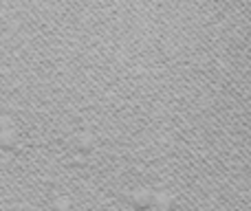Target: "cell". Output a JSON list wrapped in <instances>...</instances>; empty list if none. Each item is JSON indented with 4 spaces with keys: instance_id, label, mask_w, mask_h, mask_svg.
I'll return each mask as SVG.
<instances>
[{
    "instance_id": "obj_4",
    "label": "cell",
    "mask_w": 251,
    "mask_h": 211,
    "mask_svg": "<svg viewBox=\"0 0 251 211\" xmlns=\"http://www.w3.org/2000/svg\"><path fill=\"white\" fill-rule=\"evenodd\" d=\"M150 211H174V196L168 191H156Z\"/></svg>"
},
{
    "instance_id": "obj_2",
    "label": "cell",
    "mask_w": 251,
    "mask_h": 211,
    "mask_svg": "<svg viewBox=\"0 0 251 211\" xmlns=\"http://www.w3.org/2000/svg\"><path fill=\"white\" fill-rule=\"evenodd\" d=\"M20 137H18V130L11 121H2L0 123V147L2 150H13L18 145Z\"/></svg>"
},
{
    "instance_id": "obj_5",
    "label": "cell",
    "mask_w": 251,
    "mask_h": 211,
    "mask_svg": "<svg viewBox=\"0 0 251 211\" xmlns=\"http://www.w3.org/2000/svg\"><path fill=\"white\" fill-rule=\"evenodd\" d=\"M55 211H71V203H69V200H64V198L57 200V203H55Z\"/></svg>"
},
{
    "instance_id": "obj_1",
    "label": "cell",
    "mask_w": 251,
    "mask_h": 211,
    "mask_svg": "<svg viewBox=\"0 0 251 211\" xmlns=\"http://www.w3.org/2000/svg\"><path fill=\"white\" fill-rule=\"evenodd\" d=\"M154 196H156V191L146 189V187H139V189H134V191L128 194V203L132 205L137 211H146V209H152Z\"/></svg>"
},
{
    "instance_id": "obj_3",
    "label": "cell",
    "mask_w": 251,
    "mask_h": 211,
    "mask_svg": "<svg viewBox=\"0 0 251 211\" xmlns=\"http://www.w3.org/2000/svg\"><path fill=\"white\" fill-rule=\"evenodd\" d=\"M71 147H73L77 154H91L93 147H95V139L88 132H77L71 137Z\"/></svg>"
}]
</instances>
